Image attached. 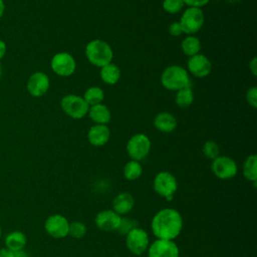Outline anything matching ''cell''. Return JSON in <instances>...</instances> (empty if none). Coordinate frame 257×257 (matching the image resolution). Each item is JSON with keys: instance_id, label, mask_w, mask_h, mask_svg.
<instances>
[{"instance_id": "cell-1", "label": "cell", "mask_w": 257, "mask_h": 257, "mask_svg": "<svg viewBox=\"0 0 257 257\" xmlns=\"http://www.w3.org/2000/svg\"><path fill=\"white\" fill-rule=\"evenodd\" d=\"M183 229L181 214L172 208L160 210L152 220V231L158 239L174 240Z\"/></svg>"}, {"instance_id": "cell-2", "label": "cell", "mask_w": 257, "mask_h": 257, "mask_svg": "<svg viewBox=\"0 0 257 257\" xmlns=\"http://www.w3.org/2000/svg\"><path fill=\"white\" fill-rule=\"evenodd\" d=\"M85 56L92 65L102 67L111 62L113 52L107 42L101 39H93L85 46Z\"/></svg>"}, {"instance_id": "cell-3", "label": "cell", "mask_w": 257, "mask_h": 257, "mask_svg": "<svg viewBox=\"0 0 257 257\" xmlns=\"http://www.w3.org/2000/svg\"><path fill=\"white\" fill-rule=\"evenodd\" d=\"M162 85L169 90H179L191 85L188 71L181 65H170L161 75Z\"/></svg>"}, {"instance_id": "cell-4", "label": "cell", "mask_w": 257, "mask_h": 257, "mask_svg": "<svg viewBox=\"0 0 257 257\" xmlns=\"http://www.w3.org/2000/svg\"><path fill=\"white\" fill-rule=\"evenodd\" d=\"M60 106L62 110L73 119L84 117L89 109V105L85 102L83 97L76 94L64 95L61 98Z\"/></svg>"}, {"instance_id": "cell-5", "label": "cell", "mask_w": 257, "mask_h": 257, "mask_svg": "<svg viewBox=\"0 0 257 257\" xmlns=\"http://www.w3.org/2000/svg\"><path fill=\"white\" fill-rule=\"evenodd\" d=\"M204 21L205 16L201 8L189 7L183 12L179 22L182 26L183 33L194 35L201 30L204 25Z\"/></svg>"}, {"instance_id": "cell-6", "label": "cell", "mask_w": 257, "mask_h": 257, "mask_svg": "<svg viewBox=\"0 0 257 257\" xmlns=\"http://www.w3.org/2000/svg\"><path fill=\"white\" fill-rule=\"evenodd\" d=\"M153 186L158 195L166 198L168 201H171L175 192L177 191L178 183L173 174L164 171L156 175Z\"/></svg>"}, {"instance_id": "cell-7", "label": "cell", "mask_w": 257, "mask_h": 257, "mask_svg": "<svg viewBox=\"0 0 257 257\" xmlns=\"http://www.w3.org/2000/svg\"><path fill=\"white\" fill-rule=\"evenodd\" d=\"M151 151V141L144 134L133 136L126 144V152L132 160L140 162L145 159Z\"/></svg>"}, {"instance_id": "cell-8", "label": "cell", "mask_w": 257, "mask_h": 257, "mask_svg": "<svg viewBox=\"0 0 257 257\" xmlns=\"http://www.w3.org/2000/svg\"><path fill=\"white\" fill-rule=\"evenodd\" d=\"M51 69L59 76H70L74 73L76 62L74 57L68 52H58L53 55L50 62Z\"/></svg>"}, {"instance_id": "cell-9", "label": "cell", "mask_w": 257, "mask_h": 257, "mask_svg": "<svg viewBox=\"0 0 257 257\" xmlns=\"http://www.w3.org/2000/svg\"><path fill=\"white\" fill-rule=\"evenodd\" d=\"M149 235L142 228H135L125 236V245L130 252L142 255L149 247Z\"/></svg>"}, {"instance_id": "cell-10", "label": "cell", "mask_w": 257, "mask_h": 257, "mask_svg": "<svg viewBox=\"0 0 257 257\" xmlns=\"http://www.w3.org/2000/svg\"><path fill=\"white\" fill-rule=\"evenodd\" d=\"M214 175L221 180L232 179L237 175L238 167L233 159L226 156H218L211 165Z\"/></svg>"}, {"instance_id": "cell-11", "label": "cell", "mask_w": 257, "mask_h": 257, "mask_svg": "<svg viewBox=\"0 0 257 257\" xmlns=\"http://www.w3.org/2000/svg\"><path fill=\"white\" fill-rule=\"evenodd\" d=\"M179 247L173 240L157 239L148 247V257H179Z\"/></svg>"}, {"instance_id": "cell-12", "label": "cell", "mask_w": 257, "mask_h": 257, "mask_svg": "<svg viewBox=\"0 0 257 257\" xmlns=\"http://www.w3.org/2000/svg\"><path fill=\"white\" fill-rule=\"evenodd\" d=\"M69 222L67 219L59 214L49 216L44 224L45 231L53 238H64L68 235Z\"/></svg>"}, {"instance_id": "cell-13", "label": "cell", "mask_w": 257, "mask_h": 257, "mask_svg": "<svg viewBox=\"0 0 257 257\" xmlns=\"http://www.w3.org/2000/svg\"><path fill=\"white\" fill-rule=\"evenodd\" d=\"M188 70L196 77L203 78L210 74L212 70V63L207 56L204 54H196L189 58L188 63Z\"/></svg>"}, {"instance_id": "cell-14", "label": "cell", "mask_w": 257, "mask_h": 257, "mask_svg": "<svg viewBox=\"0 0 257 257\" xmlns=\"http://www.w3.org/2000/svg\"><path fill=\"white\" fill-rule=\"evenodd\" d=\"M49 78L46 73L37 71L32 73L27 81L28 92L35 97L42 96L49 88Z\"/></svg>"}, {"instance_id": "cell-15", "label": "cell", "mask_w": 257, "mask_h": 257, "mask_svg": "<svg viewBox=\"0 0 257 257\" xmlns=\"http://www.w3.org/2000/svg\"><path fill=\"white\" fill-rule=\"evenodd\" d=\"M120 216L113 210H103L96 214L95 225L98 229L105 232L115 231L120 222Z\"/></svg>"}, {"instance_id": "cell-16", "label": "cell", "mask_w": 257, "mask_h": 257, "mask_svg": "<svg viewBox=\"0 0 257 257\" xmlns=\"http://www.w3.org/2000/svg\"><path fill=\"white\" fill-rule=\"evenodd\" d=\"M110 132L106 124H94L88 130L87 133V140L93 147L104 146L108 142Z\"/></svg>"}, {"instance_id": "cell-17", "label": "cell", "mask_w": 257, "mask_h": 257, "mask_svg": "<svg viewBox=\"0 0 257 257\" xmlns=\"http://www.w3.org/2000/svg\"><path fill=\"white\" fill-rule=\"evenodd\" d=\"M135 206V199L128 192H122L115 196L112 201V209L115 213L120 215H125L133 210Z\"/></svg>"}, {"instance_id": "cell-18", "label": "cell", "mask_w": 257, "mask_h": 257, "mask_svg": "<svg viewBox=\"0 0 257 257\" xmlns=\"http://www.w3.org/2000/svg\"><path fill=\"white\" fill-rule=\"evenodd\" d=\"M177 118L174 116V114L167 111L158 113L154 118V125L161 133H172L177 127Z\"/></svg>"}, {"instance_id": "cell-19", "label": "cell", "mask_w": 257, "mask_h": 257, "mask_svg": "<svg viewBox=\"0 0 257 257\" xmlns=\"http://www.w3.org/2000/svg\"><path fill=\"white\" fill-rule=\"evenodd\" d=\"M88 116L95 124H106L110 121L111 113L109 108L102 103L89 106Z\"/></svg>"}, {"instance_id": "cell-20", "label": "cell", "mask_w": 257, "mask_h": 257, "mask_svg": "<svg viewBox=\"0 0 257 257\" xmlns=\"http://www.w3.org/2000/svg\"><path fill=\"white\" fill-rule=\"evenodd\" d=\"M99 75L103 82H105L106 84L112 85V84H115L119 80L120 70L117 65L110 62V63L100 67Z\"/></svg>"}, {"instance_id": "cell-21", "label": "cell", "mask_w": 257, "mask_h": 257, "mask_svg": "<svg viewBox=\"0 0 257 257\" xmlns=\"http://www.w3.org/2000/svg\"><path fill=\"white\" fill-rule=\"evenodd\" d=\"M5 242L7 248L11 251H20L26 244V236L20 231H14L6 236Z\"/></svg>"}, {"instance_id": "cell-22", "label": "cell", "mask_w": 257, "mask_h": 257, "mask_svg": "<svg viewBox=\"0 0 257 257\" xmlns=\"http://www.w3.org/2000/svg\"><path fill=\"white\" fill-rule=\"evenodd\" d=\"M243 175L244 177L253 182L254 186H256L257 181V157L256 155H250L247 157L243 164Z\"/></svg>"}, {"instance_id": "cell-23", "label": "cell", "mask_w": 257, "mask_h": 257, "mask_svg": "<svg viewBox=\"0 0 257 257\" xmlns=\"http://www.w3.org/2000/svg\"><path fill=\"white\" fill-rule=\"evenodd\" d=\"M181 48H182L184 54L191 57L200 52L201 41L198 37H196L194 35H189L183 39V41L181 43Z\"/></svg>"}, {"instance_id": "cell-24", "label": "cell", "mask_w": 257, "mask_h": 257, "mask_svg": "<svg viewBox=\"0 0 257 257\" xmlns=\"http://www.w3.org/2000/svg\"><path fill=\"white\" fill-rule=\"evenodd\" d=\"M193 100H194V93L191 85L177 90L175 101L178 106L182 108H186L193 103Z\"/></svg>"}, {"instance_id": "cell-25", "label": "cell", "mask_w": 257, "mask_h": 257, "mask_svg": "<svg viewBox=\"0 0 257 257\" xmlns=\"http://www.w3.org/2000/svg\"><path fill=\"white\" fill-rule=\"evenodd\" d=\"M103 98H104V92L98 86L88 87L83 94V99L89 106L101 103Z\"/></svg>"}, {"instance_id": "cell-26", "label": "cell", "mask_w": 257, "mask_h": 257, "mask_svg": "<svg viewBox=\"0 0 257 257\" xmlns=\"http://www.w3.org/2000/svg\"><path fill=\"white\" fill-rule=\"evenodd\" d=\"M143 167L140 162L132 160L127 162L123 167V176L128 181H135L142 176Z\"/></svg>"}, {"instance_id": "cell-27", "label": "cell", "mask_w": 257, "mask_h": 257, "mask_svg": "<svg viewBox=\"0 0 257 257\" xmlns=\"http://www.w3.org/2000/svg\"><path fill=\"white\" fill-rule=\"evenodd\" d=\"M86 233V226L80 221H73L69 223L68 235L74 239L82 238Z\"/></svg>"}, {"instance_id": "cell-28", "label": "cell", "mask_w": 257, "mask_h": 257, "mask_svg": "<svg viewBox=\"0 0 257 257\" xmlns=\"http://www.w3.org/2000/svg\"><path fill=\"white\" fill-rule=\"evenodd\" d=\"M137 227H138V221L137 220L128 218V217H121L116 231L120 235L126 236L127 233H130L133 229H135Z\"/></svg>"}, {"instance_id": "cell-29", "label": "cell", "mask_w": 257, "mask_h": 257, "mask_svg": "<svg viewBox=\"0 0 257 257\" xmlns=\"http://www.w3.org/2000/svg\"><path fill=\"white\" fill-rule=\"evenodd\" d=\"M202 150H203V154L205 155V157L210 160L216 159L220 154L219 146L214 141H207L204 144Z\"/></svg>"}, {"instance_id": "cell-30", "label": "cell", "mask_w": 257, "mask_h": 257, "mask_svg": "<svg viewBox=\"0 0 257 257\" xmlns=\"http://www.w3.org/2000/svg\"><path fill=\"white\" fill-rule=\"evenodd\" d=\"M185 6L183 0H164L163 9L169 14L179 13Z\"/></svg>"}, {"instance_id": "cell-31", "label": "cell", "mask_w": 257, "mask_h": 257, "mask_svg": "<svg viewBox=\"0 0 257 257\" xmlns=\"http://www.w3.org/2000/svg\"><path fill=\"white\" fill-rule=\"evenodd\" d=\"M246 100H247V103L252 108L257 107V87L256 86H251L250 88H248V90L246 91Z\"/></svg>"}, {"instance_id": "cell-32", "label": "cell", "mask_w": 257, "mask_h": 257, "mask_svg": "<svg viewBox=\"0 0 257 257\" xmlns=\"http://www.w3.org/2000/svg\"><path fill=\"white\" fill-rule=\"evenodd\" d=\"M168 31L174 37H177V36H180L181 34H183V29H182V26H181L180 22H173V23H171L169 25Z\"/></svg>"}, {"instance_id": "cell-33", "label": "cell", "mask_w": 257, "mask_h": 257, "mask_svg": "<svg viewBox=\"0 0 257 257\" xmlns=\"http://www.w3.org/2000/svg\"><path fill=\"white\" fill-rule=\"evenodd\" d=\"M210 0H183L184 4L188 7H194V8H202L206 6L209 3Z\"/></svg>"}, {"instance_id": "cell-34", "label": "cell", "mask_w": 257, "mask_h": 257, "mask_svg": "<svg viewBox=\"0 0 257 257\" xmlns=\"http://www.w3.org/2000/svg\"><path fill=\"white\" fill-rule=\"evenodd\" d=\"M249 69L254 76L257 75V57H253L249 62Z\"/></svg>"}, {"instance_id": "cell-35", "label": "cell", "mask_w": 257, "mask_h": 257, "mask_svg": "<svg viewBox=\"0 0 257 257\" xmlns=\"http://www.w3.org/2000/svg\"><path fill=\"white\" fill-rule=\"evenodd\" d=\"M0 257H14V252L8 248L0 249Z\"/></svg>"}, {"instance_id": "cell-36", "label": "cell", "mask_w": 257, "mask_h": 257, "mask_svg": "<svg viewBox=\"0 0 257 257\" xmlns=\"http://www.w3.org/2000/svg\"><path fill=\"white\" fill-rule=\"evenodd\" d=\"M6 53V44L3 40L0 39V59L5 55Z\"/></svg>"}, {"instance_id": "cell-37", "label": "cell", "mask_w": 257, "mask_h": 257, "mask_svg": "<svg viewBox=\"0 0 257 257\" xmlns=\"http://www.w3.org/2000/svg\"><path fill=\"white\" fill-rule=\"evenodd\" d=\"M14 257H28V255L23 250H20L14 252Z\"/></svg>"}, {"instance_id": "cell-38", "label": "cell", "mask_w": 257, "mask_h": 257, "mask_svg": "<svg viewBox=\"0 0 257 257\" xmlns=\"http://www.w3.org/2000/svg\"><path fill=\"white\" fill-rule=\"evenodd\" d=\"M4 10H5L4 1H3V0H0V18L2 17V15H3V13H4Z\"/></svg>"}, {"instance_id": "cell-39", "label": "cell", "mask_w": 257, "mask_h": 257, "mask_svg": "<svg viewBox=\"0 0 257 257\" xmlns=\"http://www.w3.org/2000/svg\"><path fill=\"white\" fill-rule=\"evenodd\" d=\"M1 74H2V68H1V65H0V76H1Z\"/></svg>"}, {"instance_id": "cell-40", "label": "cell", "mask_w": 257, "mask_h": 257, "mask_svg": "<svg viewBox=\"0 0 257 257\" xmlns=\"http://www.w3.org/2000/svg\"><path fill=\"white\" fill-rule=\"evenodd\" d=\"M0 237H1V229H0Z\"/></svg>"}]
</instances>
